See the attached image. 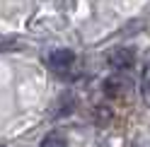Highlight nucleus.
I'll return each mask as SVG.
<instances>
[{
	"label": "nucleus",
	"instance_id": "f257e3e1",
	"mask_svg": "<svg viewBox=\"0 0 150 147\" xmlns=\"http://www.w3.org/2000/svg\"><path fill=\"white\" fill-rule=\"evenodd\" d=\"M133 63H136V56H133L131 48H114L109 53V65L119 72H126Z\"/></svg>",
	"mask_w": 150,
	"mask_h": 147
},
{
	"label": "nucleus",
	"instance_id": "f03ea898",
	"mask_svg": "<svg viewBox=\"0 0 150 147\" xmlns=\"http://www.w3.org/2000/svg\"><path fill=\"white\" fill-rule=\"evenodd\" d=\"M104 89H107L109 97H121V94H126V92L131 89V80H128L126 72H119V75L109 77L104 82Z\"/></svg>",
	"mask_w": 150,
	"mask_h": 147
},
{
	"label": "nucleus",
	"instance_id": "7ed1b4c3",
	"mask_svg": "<svg viewBox=\"0 0 150 147\" xmlns=\"http://www.w3.org/2000/svg\"><path fill=\"white\" fill-rule=\"evenodd\" d=\"M73 60H75V53H73V51H68V48H58V51H53L51 56H49V63H51L56 70L68 68Z\"/></svg>",
	"mask_w": 150,
	"mask_h": 147
},
{
	"label": "nucleus",
	"instance_id": "20e7f679",
	"mask_svg": "<svg viewBox=\"0 0 150 147\" xmlns=\"http://www.w3.org/2000/svg\"><path fill=\"white\" fill-rule=\"evenodd\" d=\"M39 147H65V137L61 133H51V135L44 137V142Z\"/></svg>",
	"mask_w": 150,
	"mask_h": 147
},
{
	"label": "nucleus",
	"instance_id": "39448f33",
	"mask_svg": "<svg viewBox=\"0 0 150 147\" xmlns=\"http://www.w3.org/2000/svg\"><path fill=\"white\" fill-rule=\"evenodd\" d=\"M140 87H143V94L150 99V63H148L145 70H143V80H140Z\"/></svg>",
	"mask_w": 150,
	"mask_h": 147
},
{
	"label": "nucleus",
	"instance_id": "423d86ee",
	"mask_svg": "<svg viewBox=\"0 0 150 147\" xmlns=\"http://www.w3.org/2000/svg\"><path fill=\"white\" fill-rule=\"evenodd\" d=\"M0 147H3V145H0Z\"/></svg>",
	"mask_w": 150,
	"mask_h": 147
}]
</instances>
